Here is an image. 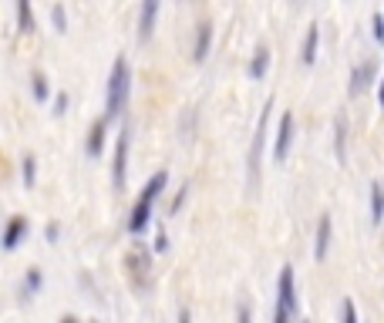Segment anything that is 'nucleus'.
<instances>
[{
	"label": "nucleus",
	"instance_id": "obj_1",
	"mask_svg": "<svg viewBox=\"0 0 384 323\" xmlns=\"http://www.w3.org/2000/svg\"><path fill=\"white\" fill-rule=\"evenodd\" d=\"M128 91H132V68H128L125 58H115L111 75H108V88H105V118L108 122H115L125 111Z\"/></svg>",
	"mask_w": 384,
	"mask_h": 323
},
{
	"label": "nucleus",
	"instance_id": "obj_2",
	"mask_svg": "<svg viewBox=\"0 0 384 323\" xmlns=\"http://www.w3.org/2000/svg\"><path fill=\"white\" fill-rule=\"evenodd\" d=\"M169 185V172H155L152 179H149V185L142 189L139 202H135V209H132V215H128V232L132 236H139V232H145V226H149V219H152V205L155 199L162 196V189Z\"/></svg>",
	"mask_w": 384,
	"mask_h": 323
},
{
	"label": "nucleus",
	"instance_id": "obj_3",
	"mask_svg": "<svg viewBox=\"0 0 384 323\" xmlns=\"http://www.w3.org/2000/svg\"><path fill=\"white\" fill-rule=\"evenodd\" d=\"M270 108H273V98L263 105L260 122H256V132H253V148H249V158H246V182H249V192L260 189V162H263V145H266V122H270Z\"/></svg>",
	"mask_w": 384,
	"mask_h": 323
},
{
	"label": "nucleus",
	"instance_id": "obj_4",
	"mask_svg": "<svg viewBox=\"0 0 384 323\" xmlns=\"http://www.w3.org/2000/svg\"><path fill=\"white\" fill-rule=\"evenodd\" d=\"M125 266H128V277H132L135 290H149L152 286V256H149V249L142 246V243H135V246L128 249Z\"/></svg>",
	"mask_w": 384,
	"mask_h": 323
},
{
	"label": "nucleus",
	"instance_id": "obj_5",
	"mask_svg": "<svg viewBox=\"0 0 384 323\" xmlns=\"http://www.w3.org/2000/svg\"><path fill=\"white\" fill-rule=\"evenodd\" d=\"M293 313H297V286H293V266H283V270H280L277 313H273V323H290Z\"/></svg>",
	"mask_w": 384,
	"mask_h": 323
},
{
	"label": "nucleus",
	"instance_id": "obj_6",
	"mask_svg": "<svg viewBox=\"0 0 384 323\" xmlns=\"http://www.w3.org/2000/svg\"><path fill=\"white\" fill-rule=\"evenodd\" d=\"M128 145H132V125H122L118 145H115V162H111V185L115 192H125V175H128Z\"/></svg>",
	"mask_w": 384,
	"mask_h": 323
},
{
	"label": "nucleus",
	"instance_id": "obj_7",
	"mask_svg": "<svg viewBox=\"0 0 384 323\" xmlns=\"http://www.w3.org/2000/svg\"><path fill=\"white\" fill-rule=\"evenodd\" d=\"M293 145V115L283 111L280 115V128H277V141H273V162H287Z\"/></svg>",
	"mask_w": 384,
	"mask_h": 323
},
{
	"label": "nucleus",
	"instance_id": "obj_8",
	"mask_svg": "<svg viewBox=\"0 0 384 323\" xmlns=\"http://www.w3.org/2000/svg\"><path fill=\"white\" fill-rule=\"evenodd\" d=\"M330 236H334V219L323 213L321 222H317V239H314V260L323 262V256H327V249H330Z\"/></svg>",
	"mask_w": 384,
	"mask_h": 323
},
{
	"label": "nucleus",
	"instance_id": "obj_9",
	"mask_svg": "<svg viewBox=\"0 0 384 323\" xmlns=\"http://www.w3.org/2000/svg\"><path fill=\"white\" fill-rule=\"evenodd\" d=\"M27 229H31V226H27V219H24V215H14V219L7 222V229H4V249H7V253H14V249L24 243Z\"/></svg>",
	"mask_w": 384,
	"mask_h": 323
},
{
	"label": "nucleus",
	"instance_id": "obj_10",
	"mask_svg": "<svg viewBox=\"0 0 384 323\" xmlns=\"http://www.w3.org/2000/svg\"><path fill=\"white\" fill-rule=\"evenodd\" d=\"M159 4L162 0H142V17H139V37L149 41L155 31V17H159Z\"/></svg>",
	"mask_w": 384,
	"mask_h": 323
},
{
	"label": "nucleus",
	"instance_id": "obj_11",
	"mask_svg": "<svg viewBox=\"0 0 384 323\" xmlns=\"http://www.w3.org/2000/svg\"><path fill=\"white\" fill-rule=\"evenodd\" d=\"M209 44H213V24L209 20H202L199 31H196V47H192V61L202 64L206 61V54H209Z\"/></svg>",
	"mask_w": 384,
	"mask_h": 323
},
{
	"label": "nucleus",
	"instance_id": "obj_12",
	"mask_svg": "<svg viewBox=\"0 0 384 323\" xmlns=\"http://www.w3.org/2000/svg\"><path fill=\"white\" fill-rule=\"evenodd\" d=\"M371 77H374V61H364V64H357L351 71V84H347V91L351 94H361L364 88L371 84Z\"/></svg>",
	"mask_w": 384,
	"mask_h": 323
},
{
	"label": "nucleus",
	"instance_id": "obj_13",
	"mask_svg": "<svg viewBox=\"0 0 384 323\" xmlns=\"http://www.w3.org/2000/svg\"><path fill=\"white\" fill-rule=\"evenodd\" d=\"M105 132H108V118L101 115V118L92 125V132H88V155H92V158H98V155L105 152Z\"/></svg>",
	"mask_w": 384,
	"mask_h": 323
},
{
	"label": "nucleus",
	"instance_id": "obj_14",
	"mask_svg": "<svg viewBox=\"0 0 384 323\" xmlns=\"http://www.w3.org/2000/svg\"><path fill=\"white\" fill-rule=\"evenodd\" d=\"M270 71V47H256V54H253V61H249V77L253 81H263Z\"/></svg>",
	"mask_w": 384,
	"mask_h": 323
},
{
	"label": "nucleus",
	"instance_id": "obj_15",
	"mask_svg": "<svg viewBox=\"0 0 384 323\" xmlns=\"http://www.w3.org/2000/svg\"><path fill=\"white\" fill-rule=\"evenodd\" d=\"M14 4H17V31H20V34H34L31 0H14Z\"/></svg>",
	"mask_w": 384,
	"mask_h": 323
},
{
	"label": "nucleus",
	"instance_id": "obj_16",
	"mask_svg": "<svg viewBox=\"0 0 384 323\" xmlns=\"http://www.w3.org/2000/svg\"><path fill=\"white\" fill-rule=\"evenodd\" d=\"M317 41H321V31H317V24H310L307 27V37H304V64H314L317 61Z\"/></svg>",
	"mask_w": 384,
	"mask_h": 323
},
{
	"label": "nucleus",
	"instance_id": "obj_17",
	"mask_svg": "<svg viewBox=\"0 0 384 323\" xmlns=\"http://www.w3.org/2000/svg\"><path fill=\"white\" fill-rule=\"evenodd\" d=\"M371 219H374V222L384 219V182L371 185Z\"/></svg>",
	"mask_w": 384,
	"mask_h": 323
},
{
	"label": "nucleus",
	"instance_id": "obj_18",
	"mask_svg": "<svg viewBox=\"0 0 384 323\" xmlns=\"http://www.w3.org/2000/svg\"><path fill=\"white\" fill-rule=\"evenodd\" d=\"M344 139H347V122H344V115H337V118H334V148H337L340 165H344V158H347V152H344Z\"/></svg>",
	"mask_w": 384,
	"mask_h": 323
},
{
	"label": "nucleus",
	"instance_id": "obj_19",
	"mask_svg": "<svg viewBox=\"0 0 384 323\" xmlns=\"http://www.w3.org/2000/svg\"><path fill=\"white\" fill-rule=\"evenodd\" d=\"M41 283H44L41 270H27V277H24V283H20V296H24V300H31L34 293L41 290Z\"/></svg>",
	"mask_w": 384,
	"mask_h": 323
},
{
	"label": "nucleus",
	"instance_id": "obj_20",
	"mask_svg": "<svg viewBox=\"0 0 384 323\" xmlns=\"http://www.w3.org/2000/svg\"><path fill=\"white\" fill-rule=\"evenodd\" d=\"M31 91L37 101H47V94H51V84H47V77L41 75V71H34L31 75Z\"/></svg>",
	"mask_w": 384,
	"mask_h": 323
},
{
	"label": "nucleus",
	"instance_id": "obj_21",
	"mask_svg": "<svg viewBox=\"0 0 384 323\" xmlns=\"http://www.w3.org/2000/svg\"><path fill=\"white\" fill-rule=\"evenodd\" d=\"M20 175H24V185H27V189H34V182H37V158H34V155H24Z\"/></svg>",
	"mask_w": 384,
	"mask_h": 323
},
{
	"label": "nucleus",
	"instance_id": "obj_22",
	"mask_svg": "<svg viewBox=\"0 0 384 323\" xmlns=\"http://www.w3.org/2000/svg\"><path fill=\"white\" fill-rule=\"evenodd\" d=\"M51 20H54V31H58V34L68 31V14H64V4H54V7H51Z\"/></svg>",
	"mask_w": 384,
	"mask_h": 323
},
{
	"label": "nucleus",
	"instance_id": "obj_23",
	"mask_svg": "<svg viewBox=\"0 0 384 323\" xmlns=\"http://www.w3.org/2000/svg\"><path fill=\"white\" fill-rule=\"evenodd\" d=\"M340 323H357V307H354V300H344V307H340Z\"/></svg>",
	"mask_w": 384,
	"mask_h": 323
},
{
	"label": "nucleus",
	"instance_id": "obj_24",
	"mask_svg": "<svg viewBox=\"0 0 384 323\" xmlns=\"http://www.w3.org/2000/svg\"><path fill=\"white\" fill-rule=\"evenodd\" d=\"M371 34H374L378 44H384V14H374V20H371Z\"/></svg>",
	"mask_w": 384,
	"mask_h": 323
},
{
	"label": "nucleus",
	"instance_id": "obj_25",
	"mask_svg": "<svg viewBox=\"0 0 384 323\" xmlns=\"http://www.w3.org/2000/svg\"><path fill=\"white\" fill-rule=\"evenodd\" d=\"M169 249V236H166V229L155 232V243H152V253H166Z\"/></svg>",
	"mask_w": 384,
	"mask_h": 323
},
{
	"label": "nucleus",
	"instance_id": "obj_26",
	"mask_svg": "<svg viewBox=\"0 0 384 323\" xmlns=\"http://www.w3.org/2000/svg\"><path fill=\"white\" fill-rule=\"evenodd\" d=\"M185 196H189V182L182 185V189H179V192H175V199H172V213H179V209H182V202H185Z\"/></svg>",
	"mask_w": 384,
	"mask_h": 323
},
{
	"label": "nucleus",
	"instance_id": "obj_27",
	"mask_svg": "<svg viewBox=\"0 0 384 323\" xmlns=\"http://www.w3.org/2000/svg\"><path fill=\"white\" fill-rule=\"evenodd\" d=\"M44 236H47V243H51V246H54V243H58V236H61V226H58V222H47Z\"/></svg>",
	"mask_w": 384,
	"mask_h": 323
},
{
	"label": "nucleus",
	"instance_id": "obj_28",
	"mask_svg": "<svg viewBox=\"0 0 384 323\" xmlns=\"http://www.w3.org/2000/svg\"><path fill=\"white\" fill-rule=\"evenodd\" d=\"M236 323H253V313L246 303H240V310H236Z\"/></svg>",
	"mask_w": 384,
	"mask_h": 323
},
{
	"label": "nucleus",
	"instance_id": "obj_29",
	"mask_svg": "<svg viewBox=\"0 0 384 323\" xmlns=\"http://www.w3.org/2000/svg\"><path fill=\"white\" fill-rule=\"evenodd\" d=\"M64 111H68V94H58V98H54V115H64Z\"/></svg>",
	"mask_w": 384,
	"mask_h": 323
},
{
	"label": "nucleus",
	"instance_id": "obj_30",
	"mask_svg": "<svg viewBox=\"0 0 384 323\" xmlns=\"http://www.w3.org/2000/svg\"><path fill=\"white\" fill-rule=\"evenodd\" d=\"M179 323H192V313H189V307L179 310Z\"/></svg>",
	"mask_w": 384,
	"mask_h": 323
},
{
	"label": "nucleus",
	"instance_id": "obj_31",
	"mask_svg": "<svg viewBox=\"0 0 384 323\" xmlns=\"http://www.w3.org/2000/svg\"><path fill=\"white\" fill-rule=\"evenodd\" d=\"M378 98H381V105H384V81H381V88H378Z\"/></svg>",
	"mask_w": 384,
	"mask_h": 323
},
{
	"label": "nucleus",
	"instance_id": "obj_32",
	"mask_svg": "<svg viewBox=\"0 0 384 323\" xmlns=\"http://www.w3.org/2000/svg\"><path fill=\"white\" fill-rule=\"evenodd\" d=\"M61 323H78V320H75V317H64V320H61Z\"/></svg>",
	"mask_w": 384,
	"mask_h": 323
}]
</instances>
